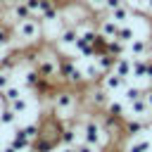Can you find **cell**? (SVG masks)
Masks as SVG:
<instances>
[{"instance_id":"cell-1","label":"cell","mask_w":152,"mask_h":152,"mask_svg":"<svg viewBox=\"0 0 152 152\" xmlns=\"http://www.w3.org/2000/svg\"><path fill=\"white\" fill-rule=\"evenodd\" d=\"M78 107V95L71 90H57L52 93V116H71Z\"/></svg>"},{"instance_id":"cell-2","label":"cell","mask_w":152,"mask_h":152,"mask_svg":"<svg viewBox=\"0 0 152 152\" xmlns=\"http://www.w3.org/2000/svg\"><path fill=\"white\" fill-rule=\"evenodd\" d=\"M40 33H43V21L38 14L14 24V38H21L24 43H36L40 38Z\"/></svg>"},{"instance_id":"cell-3","label":"cell","mask_w":152,"mask_h":152,"mask_svg":"<svg viewBox=\"0 0 152 152\" xmlns=\"http://www.w3.org/2000/svg\"><path fill=\"white\" fill-rule=\"evenodd\" d=\"M57 71H59V78H62L66 86H76V88H81V86L86 83V74H83V69L76 66V62L69 59V57H64V55H59V66H57Z\"/></svg>"},{"instance_id":"cell-4","label":"cell","mask_w":152,"mask_h":152,"mask_svg":"<svg viewBox=\"0 0 152 152\" xmlns=\"http://www.w3.org/2000/svg\"><path fill=\"white\" fill-rule=\"evenodd\" d=\"M81 133H83V142H90V145H95V147H100V150H102V147L107 145V140H109V135L102 131V124H100L97 119H86Z\"/></svg>"},{"instance_id":"cell-5","label":"cell","mask_w":152,"mask_h":152,"mask_svg":"<svg viewBox=\"0 0 152 152\" xmlns=\"http://www.w3.org/2000/svg\"><path fill=\"white\" fill-rule=\"evenodd\" d=\"M76 40H78V28L76 26H64L57 36V48L64 50V52H71V50H76Z\"/></svg>"},{"instance_id":"cell-6","label":"cell","mask_w":152,"mask_h":152,"mask_svg":"<svg viewBox=\"0 0 152 152\" xmlns=\"http://www.w3.org/2000/svg\"><path fill=\"white\" fill-rule=\"evenodd\" d=\"M100 124H102V131L109 135V140H114V138H119V135L124 133V119H121V116L104 114V116L100 119Z\"/></svg>"},{"instance_id":"cell-7","label":"cell","mask_w":152,"mask_h":152,"mask_svg":"<svg viewBox=\"0 0 152 152\" xmlns=\"http://www.w3.org/2000/svg\"><path fill=\"white\" fill-rule=\"evenodd\" d=\"M150 52H152V40H150V38L135 36V38L128 43V55H131V57H147Z\"/></svg>"},{"instance_id":"cell-8","label":"cell","mask_w":152,"mask_h":152,"mask_svg":"<svg viewBox=\"0 0 152 152\" xmlns=\"http://www.w3.org/2000/svg\"><path fill=\"white\" fill-rule=\"evenodd\" d=\"M100 81H102V88H104V90L114 93V90H121V88H126L131 78H124V76H119L116 71H107V74H104Z\"/></svg>"},{"instance_id":"cell-9","label":"cell","mask_w":152,"mask_h":152,"mask_svg":"<svg viewBox=\"0 0 152 152\" xmlns=\"http://www.w3.org/2000/svg\"><path fill=\"white\" fill-rule=\"evenodd\" d=\"M147 131V124L142 121V119H138V116H126L124 119V133L128 135V138H138V135H142Z\"/></svg>"},{"instance_id":"cell-10","label":"cell","mask_w":152,"mask_h":152,"mask_svg":"<svg viewBox=\"0 0 152 152\" xmlns=\"http://www.w3.org/2000/svg\"><path fill=\"white\" fill-rule=\"evenodd\" d=\"M95 26H97V33H100V36H104V38H116V33H119V26H121V24H119V21H114V19L107 14V17L97 19V24H95Z\"/></svg>"},{"instance_id":"cell-11","label":"cell","mask_w":152,"mask_h":152,"mask_svg":"<svg viewBox=\"0 0 152 152\" xmlns=\"http://www.w3.org/2000/svg\"><path fill=\"white\" fill-rule=\"evenodd\" d=\"M28 17H33V12L28 10L26 0H12V5H10V19L17 24V21L28 19Z\"/></svg>"},{"instance_id":"cell-12","label":"cell","mask_w":152,"mask_h":152,"mask_svg":"<svg viewBox=\"0 0 152 152\" xmlns=\"http://www.w3.org/2000/svg\"><path fill=\"white\" fill-rule=\"evenodd\" d=\"M88 100H90V104H93L95 109H104L112 97H109V90H104V88L100 86V88H93V90L88 93Z\"/></svg>"},{"instance_id":"cell-13","label":"cell","mask_w":152,"mask_h":152,"mask_svg":"<svg viewBox=\"0 0 152 152\" xmlns=\"http://www.w3.org/2000/svg\"><path fill=\"white\" fill-rule=\"evenodd\" d=\"M126 116H138V119L150 116V104H147V100H145V97H138V100L128 102V112H126Z\"/></svg>"},{"instance_id":"cell-14","label":"cell","mask_w":152,"mask_h":152,"mask_svg":"<svg viewBox=\"0 0 152 152\" xmlns=\"http://www.w3.org/2000/svg\"><path fill=\"white\" fill-rule=\"evenodd\" d=\"M112 71H116V74L124 76V78H131V74H133V57H131V55H121V57H116Z\"/></svg>"},{"instance_id":"cell-15","label":"cell","mask_w":152,"mask_h":152,"mask_svg":"<svg viewBox=\"0 0 152 152\" xmlns=\"http://www.w3.org/2000/svg\"><path fill=\"white\" fill-rule=\"evenodd\" d=\"M10 145L17 150V152H24V150H31V138L21 131V126L19 128H14V133H12V140H10Z\"/></svg>"},{"instance_id":"cell-16","label":"cell","mask_w":152,"mask_h":152,"mask_svg":"<svg viewBox=\"0 0 152 152\" xmlns=\"http://www.w3.org/2000/svg\"><path fill=\"white\" fill-rule=\"evenodd\" d=\"M107 14H109L114 21H119V24H128V21H131V17H133V14H131V5H128L126 0H124L119 7H114L112 12H107Z\"/></svg>"},{"instance_id":"cell-17","label":"cell","mask_w":152,"mask_h":152,"mask_svg":"<svg viewBox=\"0 0 152 152\" xmlns=\"http://www.w3.org/2000/svg\"><path fill=\"white\" fill-rule=\"evenodd\" d=\"M55 147H59V142H55V140H50L48 135H38L36 140H31V150L33 152H52Z\"/></svg>"},{"instance_id":"cell-18","label":"cell","mask_w":152,"mask_h":152,"mask_svg":"<svg viewBox=\"0 0 152 152\" xmlns=\"http://www.w3.org/2000/svg\"><path fill=\"white\" fill-rule=\"evenodd\" d=\"M150 71V59L147 57H133V74L131 78H147Z\"/></svg>"},{"instance_id":"cell-19","label":"cell","mask_w":152,"mask_h":152,"mask_svg":"<svg viewBox=\"0 0 152 152\" xmlns=\"http://www.w3.org/2000/svg\"><path fill=\"white\" fill-rule=\"evenodd\" d=\"M95 62H97V64H100V69L107 74V71H112V69H114L116 57H114L112 52H102V55H95Z\"/></svg>"},{"instance_id":"cell-20","label":"cell","mask_w":152,"mask_h":152,"mask_svg":"<svg viewBox=\"0 0 152 152\" xmlns=\"http://www.w3.org/2000/svg\"><path fill=\"white\" fill-rule=\"evenodd\" d=\"M81 69H83V74H86V81H100V78L104 76V71L100 69L97 62H90L88 66H81Z\"/></svg>"},{"instance_id":"cell-21","label":"cell","mask_w":152,"mask_h":152,"mask_svg":"<svg viewBox=\"0 0 152 152\" xmlns=\"http://www.w3.org/2000/svg\"><path fill=\"white\" fill-rule=\"evenodd\" d=\"M0 124H2V128H10V126L17 124V112H14L10 104L0 109Z\"/></svg>"},{"instance_id":"cell-22","label":"cell","mask_w":152,"mask_h":152,"mask_svg":"<svg viewBox=\"0 0 152 152\" xmlns=\"http://www.w3.org/2000/svg\"><path fill=\"white\" fill-rule=\"evenodd\" d=\"M14 43V28L10 24H0V48H10Z\"/></svg>"},{"instance_id":"cell-23","label":"cell","mask_w":152,"mask_h":152,"mask_svg":"<svg viewBox=\"0 0 152 152\" xmlns=\"http://www.w3.org/2000/svg\"><path fill=\"white\" fill-rule=\"evenodd\" d=\"M104 112L107 114H112V116H121V119H126V104L124 102H116V100H109L107 102V107H104Z\"/></svg>"},{"instance_id":"cell-24","label":"cell","mask_w":152,"mask_h":152,"mask_svg":"<svg viewBox=\"0 0 152 152\" xmlns=\"http://www.w3.org/2000/svg\"><path fill=\"white\" fill-rule=\"evenodd\" d=\"M150 147H152V142L147 140V138H133V142L126 147V152H150Z\"/></svg>"},{"instance_id":"cell-25","label":"cell","mask_w":152,"mask_h":152,"mask_svg":"<svg viewBox=\"0 0 152 152\" xmlns=\"http://www.w3.org/2000/svg\"><path fill=\"white\" fill-rule=\"evenodd\" d=\"M10 107L17 112V116H19V114H26V112L31 109V100H28L26 95H21V97H17L14 102H10Z\"/></svg>"},{"instance_id":"cell-26","label":"cell","mask_w":152,"mask_h":152,"mask_svg":"<svg viewBox=\"0 0 152 152\" xmlns=\"http://www.w3.org/2000/svg\"><path fill=\"white\" fill-rule=\"evenodd\" d=\"M76 128H71V126H66V128H62V133H59V145H76L78 140H76Z\"/></svg>"},{"instance_id":"cell-27","label":"cell","mask_w":152,"mask_h":152,"mask_svg":"<svg viewBox=\"0 0 152 152\" xmlns=\"http://www.w3.org/2000/svg\"><path fill=\"white\" fill-rule=\"evenodd\" d=\"M116 38H119V40H124V43L128 45V43L135 38V28H133L131 24H121V26H119V33H116Z\"/></svg>"},{"instance_id":"cell-28","label":"cell","mask_w":152,"mask_h":152,"mask_svg":"<svg viewBox=\"0 0 152 152\" xmlns=\"http://www.w3.org/2000/svg\"><path fill=\"white\" fill-rule=\"evenodd\" d=\"M142 93H145V88H138V86H126V88H124L126 104H128V102H133V100H138V97H142Z\"/></svg>"},{"instance_id":"cell-29","label":"cell","mask_w":152,"mask_h":152,"mask_svg":"<svg viewBox=\"0 0 152 152\" xmlns=\"http://www.w3.org/2000/svg\"><path fill=\"white\" fill-rule=\"evenodd\" d=\"M21 131H24L31 140H36V138L40 135V124H36V121H33V124H26V126H21Z\"/></svg>"},{"instance_id":"cell-30","label":"cell","mask_w":152,"mask_h":152,"mask_svg":"<svg viewBox=\"0 0 152 152\" xmlns=\"http://www.w3.org/2000/svg\"><path fill=\"white\" fill-rule=\"evenodd\" d=\"M12 83V71H7V69H0V93L7 88Z\"/></svg>"},{"instance_id":"cell-31","label":"cell","mask_w":152,"mask_h":152,"mask_svg":"<svg viewBox=\"0 0 152 152\" xmlns=\"http://www.w3.org/2000/svg\"><path fill=\"white\" fill-rule=\"evenodd\" d=\"M76 152H100V147H95V145H90V142H76Z\"/></svg>"},{"instance_id":"cell-32","label":"cell","mask_w":152,"mask_h":152,"mask_svg":"<svg viewBox=\"0 0 152 152\" xmlns=\"http://www.w3.org/2000/svg\"><path fill=\"white\" fill-rule=\"evenodd\" d=\"M121 2H124V0H104L102 10H104V12H112V10H114V7H119Z\"/></svg>"},{"instance_id":"cell-33","label":"cell","mask_w":152,"mask_h":152,"mask_svg":"<svg viewBox=\"0 0 152 152\" xmlns=\"http://www.w3.org/2000/svg\"><path fill=\"white\" fill-rule=\"evenodd\" d=\"M102 5H104V0H90L88 2V7H93V10H97V7L102 10Z\"/></svg>"},{"instance_id":"cell-34","label":"cell","mask_w":152,"mask_h":152,"mask_svg":"<svg viewBox=\"0 0 152 152\" xmlns=\"http://www.w3.org/2000/svg\"><path fill=\"white\" fill-rule=\"evenodd\" d=\"M59 152H76V145H59Z\"/></svg>"},{"instance_id":"cell-35","label":"cell","mask_w":152,"mask_h":152,"mask_svg":"<svg viewBox=\"0 0 152 152\" xmlns=\"http://www.w3.org/2000/svg\"><path fill=\"white\" fill-rule=\"evenodd\" d=\"M145 12L152 14V0H145Z\"/></svg>"},{"instance_id":"cell-36","label":"cell","mask_w":152,"mask_h":152,"mask_svg":"<svg viewBox=\"0 0 152 152\" xmlns=\"http://www.w3.org/2000/svg\"><path fill=\"white\" fill-rule=\"evenodd\" d=\"M0 152H17V150H14V147H12V145H10V142H7V145H5V147H2V150H0Z\"/></svg>"},{"instance_id":"cell-37","label":"cell","mask_w":152,"mask_h":152,"mask_svg":"<svg viewBox=\"0 0 152 152\" xmlns=\"http://www.w3.org/2000/svg\"><path fill=\"white\" fill-rule=\"evenodd\" d=\"M2 147H5V142H2V138H0V150H2Z\"/></svg>"},{"instance_id":"cell-38","label":"cell","mask_w":152,"mask_h":152,"mask_svg":"<svg viewBox=\"0 0 152 152\" xmlns=\"http://www.w3.org/2000/svg\"><path fill=\"white\" fill-rule=\"evenodd\" d=\"M147 128H150V131H152V119H150V126H147Z\"/></svg>"},{"instance_id":"cell-39","label":"cell","mask_w":152,"mask_h":152,"mask_svg":"<svg viewBox=\"0 0 152 152\" xmlns=\"http://www.w3.org/2000/svg\"><path fill=\"white\" fill-rule=\"evenodd\" d=\"M81 2H86V5H88V2H90V0H81Z\"/></svg>"},{"instance_id":"cell-40","label":"cell","mask_w":152,"mask_h":152,"mask_svg":"<svg viewBox=\"0 0 152 152\" xmlns=\"http://www.w3.org/2000/svg\"><path fill=\"white\" fill-rule=\"evenodd\" d=\"M150 119H152V109H150Z\"/></svg>"},{"instance_id":"cell-41","label":"cell","mask_w":152,"mask_h":152,"mask_svg":"<svg viewBox=\"0 0 152 152\" xmlns=\"http://www.w3.org/2000/svg\"><path fill=\"white\" fill-rule=\"evenodd\" d=\"M0 131H2V124H0Z\"/></svg>"}]
</instances>
